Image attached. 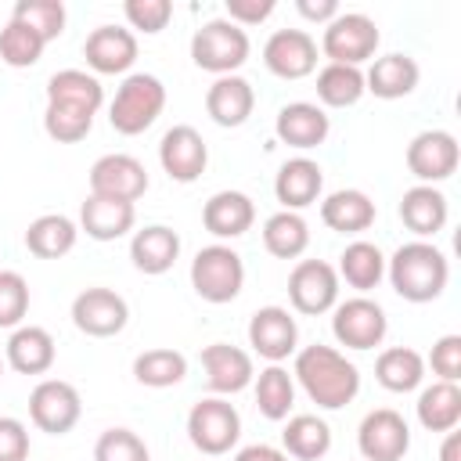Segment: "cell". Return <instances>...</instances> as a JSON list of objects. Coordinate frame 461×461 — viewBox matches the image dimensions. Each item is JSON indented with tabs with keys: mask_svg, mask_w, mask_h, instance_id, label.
<instances>
[{
	"mask_svg": "<svg viewBox=\"0 0 461 461\" xmlns=\"http://www.w3.org/2000/svg\"><path fill=\"white\" fill-rule=\"evenodd\" d=\"M295 382L303 385V393L324 407V411H339L346 403H353V396L360 393V371L353 360H346L339 349L331 346H306L295 353V367H292Z\"/></svg>",
	"mask_w": 461,
	"mask_h": 461,
	"instance_id": "6da1fadb",
	"label": "cell"
},
{
	"mask_svg": "<svg viewBox=\"0 0 461 461\" xmlns=\"http://www.w3.org/2000/svg\"><path fill=\"white\" fill-rule=\"evenodd\" d=\"M385 274H389V285L400 299L432 303L443 295V288L450 281V263L432 241L414 238V241L400 245L393 252V259H385Z\"/></svg>",
	"mask_w": 461,
	"mask_h": 461,
	"instance_id": "7a4b0ae2",
	"label": "cell"
},
{
	"mask_svg": "<svg viewBox=\"0 0 461 461\" xmlns=\"http://www.w3.org/2000/svg\"><path fill=\"white\" fill-rule=\"evenodd\" d=\"M166 108V86L151 72H133L119 83L112 104H108V122L122 137L144 133Z\"/></svg>",
	"mask_w": 461,
	"mask_h": 461,
	"instance_id": "3957f363",
	"label": "cell"
},
{
	"mask_svg": "<svg viewBox=\"0 0 461 461\" xmlns=\"http://www.w3.org/2000/svg\"><path fill=\"white\" fill-rule=\"evenodd\" d=\"M249 58V32L227 18L205 22L191 36V61L212 76H234Z\"/></svg>",
	"mask_w": 461,
	"mask_h": 461,
	"instance_id": "277c9868",
	"label": "cell"
},
{
	"mask_svg": "<svg viewBox=\"0 0 461 461\" xmlns=\"http://www.w3.org/2000/svg\"><path fill=\"white\" fill-rule=\"evenodd\" d=\"M245 285V263L230 245H205L191 259V288L205 303H230Z\"/></svg>",
	"mask_w": 461,
	"mask_h": 461,
	"instance_id": "5b68a950",
	"label": "cell"
},
{
	"mask_svg": "<svg viewBox=\"0 0 461 461\" xmlns=\"http://www.w3.org/2000/svg\"><path fill=\"white\" fill-rule=\"evenodd\" d=\"M378 25L360 14V11H339L328 25H324V36H321V50L331 65H353L360 68L375 50H378Z\"/></svg>",
	"mask_w": 461,
	"mask_h": 461,
	"instance_id": "8992f818",
	"label": "cell"
},
{
	"mask_svg": "<svg viewBox=\"0 0 461 461\" xmlns=\"http://www.w3.org/2000/svg\"><path fill=\"white\" fill-rule=\"evenodd\" d=\"M238 436H241V414L223 396H205L191 407L187 439L194 443V450H202L209 457H220L238 443Z\"/></svg>",
	"mask_w": 461,
	"mask_h": 461,
	"instance_id": "52a82bcc",
	"label": "cell"
},
{
	"mask_svg": "<svg viewBox=\"0 0 461 461\" xmlns=\"http://www.w3.org/2000/svg\"><path fill=\"white\" fill-rule=\"evenodd\" d=\"M83 414V400L79 389L65 378H43L32 393H29V418L40 432L47 436H65L76 429Z\"/></svg>",
	"mask_w": 461,
	"mask_h": 461,
	"instance_id": "ba28073f",
	"label": "cell"
},
{
	"mask_svg": "<svg viewBox=\"0 0 461 461\" xmlns=\"http://www.w3.org/2000/svg\"><path fill=\"white\" fill-rule=\"evenodd\" d=\"M288 303L295 313L317 317L339 303V274L324 259H299L288 274Z\"/></svg>",
	"mask_w": 461,
	"mask_h": 461,
	"instance_id": "9c48e42d",
	"label": "cell"
},
{
	"mask_svg": "<svg viewBox=\"0 0 461 461\" xmlns=\"http://www.w3.org/2000/svg\"><path fill=\"white\" fill-rule=\"evenodd\" d=\"M331 331L346 349H375V346H382V339L389 331V321H385V310L375 299L353 295L346 303H335Z\"/></svg>",
	"mask_w": 461,
	"mask_h": 461,
	"instance_id": "30bf717a",
	"label": "cell"
},
{
	"mask_svg": "<svg viewBox=\"0 0 461 461\" xmlns=\"http://www.w3.org/2000/svg\"><path fill=\"white\" fill-rule=\"evenodd\" d=\"M126 321H130V306L112 288H101V285L83 288L72 299V324L90 339H112L126 328Z\"/></svg>",
	"mask_w": 461,
	"mask_h": 461,
	"instance_id": "8fae6325",
	"label": "cell"
},
{
	"mask_svg": "<svg viewBox=\"0 0 461 461\" xmlns=\"http://www.w3.org/2000/svg\"><path fill=\"white\" fill-rule=\"evenodd\" d=\"M357 447H360L364 461H400L411 450V429L400 411L378 407V411L364 414V421L357 429Z\"/></svg>",
	"mask_w": 461,
	"mask_h": 461,
	"instance_id": "7c38bea8",
	"label": "cell"
},
{
	"mask_svg": "<svg viewBox=\"0 0 461 461\" xmlns=\"http://www.w3.org/2000/svg\"><path fill=\"white\" fill-rule=\"evenodd\" d=\"M461 162V148L454 140V133L447 130H421L411 144H407V169L421 180V184H439L447 176H454Z\"/></svg>",
	"mask_w": 461,
	"mask_h": 461,
	"instance_id": "4fadbf2b",
	"label": "cell"
},
{
	"mask_svg": "<svg viewBox=\"0 0 461 461\" xmlns=\"http://www.w3.org/2000/svg\"><path fill=\"white\" fill-rule=\"evenodd\" d=\"M144 191H148V169L133 155L112 151V155H101L90 166V194L119 198V202H137Z\"/></svg>",
	"mask_w": 461,
	"mask_h": 461,
	"instance_id": "5bb4252c",
	"label": "cell"
},
{
	"mask_svg": "<svg viewBox=\"0 0 461 461\" xmlns=\"http://www.w3.org/2000/svg\"><path fill=\"white\" fill-rule=\"evenodd\" d=\"M263 65L281 79H303L317 68V40L306 29H277L263 43Z\"/></svg>",
	"mask_w": 461,
	"mask_h": 461,
	"instance_id": "9a60e30c",
	"label": "cell"
},
{
	"mask_svg": "<svg viewBox=\"0 0 461 461\" xmlns=\"http://www.w3.org/2000/svg\"><path fill=\"white\" fill-rule=\"evenodd\" d=\"M158 162H162V169L169 173V180L191 184V180H198V176L205 173V166H209V148H205V140H202V133H198L194 126L180 122V126H173V130L162 133Z\"/></svg>",
	"mask_w": 461,
	"mask_h": 461,
	"instance_id": "2e32d148",
	"label": "cell"
},
{
	"mask_svg": "<svg viewBox=\"0 0 461 461\" xmlns=\"http://www.w3.org/2000/svg\"><path fill=\"white\" fill-rule=\"evenodd\" d=\"M249 346L267 357L270 364H281L299 346V324L285 306H259L249 321Z\"/></svg>",
	"mask_w": 461,
	"mask_h": 461,
	"instance_id": "e0dca14e",
	"label": "cell"
},
{
	"mask_svg": "<svg viewBox=\"0 0 461 461\" xmlns=\"http://www.w3.org/2000/svg\"><path fill=\"white\" fill-rule=\"evenodd\" d=\"M83 58L97 76H119L137 61V36L122 25H97L83 43Z\"/></svg>",
	"mask_w": 461,
	"mask_h": 461,
	"instance_id": "ac0fdd59",
	"label": "cell"
},
{
	"mask_svg": "<svg viewBox=\"0 0 461 461\" xmlns=\"http://www.w3.org/2000/svg\"><path fill=\"white\" fill-rule=\"evenodd\" d=\"M328 130H331V119L321 104H310V101H292L277 112L274 119V133L281 144L288 148H299V151H310V148H321L328 140Z\"/></svg>",
	"mask_w": 461,
	"mask_h": 461,
	"instance_id": "d6986e66",
	"label": "cell"
},
{
	"mask_svg": "<svg viewBox=\"0 0 461 461\" xmlns=\"http://www.w3.org/2000/svg\"><path fill=\"white\" fill-rule=\"evenodd\" d=\"M202 371H205V382L212 393L220 396H230V393H241L245 385H252L256 371H252V357L230 342H212L202 349Z\"/></svg>",
	"mask_w": 461,
	"mask_h": 461,
	"instance_id": "ffe728a7",
	"label": "cell"
},
{
	"mask_svg": "<svg viewBox=\"0 0 461 461\" xmlns=\"http://www.w3.org/2000/svg\"><path fill=\"white\" fill-rule=\"evenodd\" d=\"M447 216H450L447 194H443L439 187H432V184H414V187L403 191V198H400V220H403V227H407L411 234H418L421 241L432 238V234H439V230L447 227Z\"/></svg>",
	"mask_w": 461,
	"mask_h": 461,
	"instance_id": "44dd1931",
	"label": "cell"
},
{
	"mask_svg": "<svg viewBox=\"0 0 461 461\" xmlns=\"http://www.w3.org/2000/svg\"><path fill=\"white\" fill-rule=\"evenodd\" d=\"M256 108V90L241 76H216L205 90V112L216 126H241Z\"/></svg>",
	"mask_w": 461,
	"mask_h": 461,
	"instance_id": "7402d4cb",
	"label": "cell"
},
{
	"mask_svg": "<svg viewBox=\"0 0 461 461\" xmlns=\"http://www.w3.org/2000/svg\"><path fill=\"white\" fill-rule=\"evenodd\" d=\"M321 187H324V173H321V166L313 162V158H288L281 169H277V176H274V194H277V202L288 209V212H299V209H306V205H313L317 202V194H321Z\"/></svg>",
	"mask_w": 461,
	"mask_h": 461,
	"instance_id": "603a6c76",
	"label": "cell"
},
{
	"mask_svg": "<svg viewBox=\"0 0 461 461\" xmlns=\"http://www.w3.org/2000/svg\"><path fill=\"white\" fill-rule=\"evenodd\" d=\"M137 209L133 202H119V198H101V194H86L83 209H79V230H86V238L94 241H115L126 230H133Z\"/></svg>",
	"mask_w": 461,
	"mask_h": 461,
	"instance_id": "cb8c5ba5",
	"label": "cell"
},
{
	"mask_svg": "<svg viewBox=\"0 0 461 461\" xmlns=\"http://www.w3.org/2000/svg\"><path fill=\"white\" fill-rule=\"evenodd\" d=\"M256 220V205L245 191H216L202 205V223L212 238H241Z\"/></svg>",
	"mask_w": 461,
	"mask_h": 461,
	"instance_id": "d4e9b609",
	"label": "cell"
},
{
	"mask_svg": "<svg viewBox=\"0 0 461 461\" xmlns=\"http://www.w3.org/2000/svg\"><path fill=\"white\" fill-rule=\"evenodd\" d=\"M180 256V234L166 223L140 227L130 238V259L140 274H166Z\"/></svg>",
	"mask_w": 461,
	"mask_h": 461,
	"instance_id": "484cf974",
	"label": "cell"
},
{
	"mask_svg": "<svg viewBox=\"0 0 461 461\" xmlns=\"http://www.w3.org/2000/svg\"><path fill=\"white\" fill-rule=\"evenodd\" d=\"M418 76L421 68L411 54H385V58H375V65L364 72V90H371L382 101H396L418 86Z\"/></svg>",
	"mask_w": 461,
	"mask_h": 461,
	"instance_id": "4316f807",
	"label": "cell"
},
{
	"mask_svg": "<svg viewBox=\"0 0 461 461\" xmlns=\"http://www.w3.org/2000/svg\"><path fill=\"white\" fill-rule=\"evenodd\" d=\"M7 364L18 375H43L54 367V339L40 324H18L7 339Z\"/></svg>",
	"mask_w": 461,
	"mask_h": 461,
	"instance_id": "83f0119b",
	"label": "cell"
},
{
	"mask_svg": "<svg viewBox=\"0 0 461 461\" xmlns=\"http://www.w3.org/2000/svg\"><path fill=\"white\" fill-rule=\"evenodd\" d=\"M321 220L339 234H360L375 223V202L357 187H342L321 202Z\"/></svg>",
	"mask_w": 461,
	"mask_h": 461,
	"instance_id": "f1b7e54d",
	"label": "cell"
},
{
	"mask_svg": "<svg viewBox=\"0 0 461 461\" xmlns=\"http://www.w3.org/2000/svg\"><path fill=\"white\" fill-rule=\"evenodd\" d=\"M47 104H68L97 115V108L104 104V86L97 76L83 68H61L47 79Z\"/></svg>",
	"mask_w": 461,
	"mask_h": 461,
	"instance_id": "f546056e",
	"label": "cell"
},
{
	"mask_svg": "<svg viewBox=\"0 0 461 461\" xmlns=\"http://www.w3.org/2000/svg\"><path fill=\"white\" fill-rule=\"evenodd\" d=\"M76 238H79V227L61 216V212H43L29 223L25 230V249L40 259H61L76 249Z\"/></svg>",
	"mask_w": 461,
	"mask_h": 461,
	"instance_id": "4dcf8cb0",
	"label": "cell"
},
{
	"mask_svg": "<svg viewBox=\"0 0 461 461\" xmlns=\"http://www.w3.org/2000/svg\"><path fill=\"white\" fill-rule=\"evenodd\" d=\"M375 378H378V385L389 389V393H411V389H418L421 378H425V360H421V353L411 349V346H389V349H382L378 360H375Z\"/></svg>",
	"mask_w": 461,
	"mask_h": 461,
	"instance_id": "1f68e13d",
	"label": "cell"
},
{
	"mask_svg": "<svg viewBox=\"0 0 461 461\" xmlns=\"http://www.w3.org/2000/svg\"><path fill=\"white\" fill-rule=\"evenodd\" d=\"M418 421L429 432H454L461 421V389L457 382H432L418 396Z\"/></svg>",
	"mask_w": 461,
	"mask_h": 461,
	"instance_id": "d6a6232c",
	"label": "cell"
},
{
	"mask_svg": "<svg viewBox=\"0 0 461 461\" xmlns=\"http://www.w3.org/2000/svg\"><path fill=\"white\" fill-rule=\"evenodd\" d=\"M349 288L357 292H371L378 288V281L385 277V256L375 241H349L339 256V270H335Z\"/></svg>",
	"mask_w": 461,
	"mask_h": 461,
	"instance_id": "836d02e7",
	"label": "cell"
},
{
	"mask_svg": "<svg viewBox=\"0 0 461 461\" xmlns=\"http://www.w3.org/2000/svg\"><path fill=\"white\" fill-rule=\"evenodd\" d=\"M281 443H285L288 457L317 461V457H324L331 450V429L317 414H295V418H288V425L281 432Z\"/></svg>",
	"mask_w": 461,
	"mask_h": 461,
	"instance_id": "e575fe53",
	"label": "cell"
},
{
	"mask_svg": "<svg viewBox=\"0 0 461 461\" xmlns=\"http://www.w3.org/2000/svg\"><path fill=\"white\" fill-rule=\"evenodd\" d=\"M310 245V227L299 212H274L267 223H263V249L277 259H299Z\"/></svg>",
	"mask_w": 461,
	"mask_h": 461,
	"instance_id": "d590c367",
	"label": "cell"
},
{
	"mask_svg": "<svg viewBox=\"0 0 461 461\" xmlns=\"http://www.w3.org/2000/svg\"><path fill=\"white\" fill-rule=\"evenodd\" d=\"M187 375V357L180 349H144L137 360H133V378L148 389H169L176 382H184Z\"/></svg>",
	"mask_w": 461,
	"mask_h": 461,
	"instance_id": "8d00e7d4",
	"label": "cell"
},
{
	"mask_svg": "<svg viewBox=\"0 0 461 461\" xmlns=\"http://www.w3.org/2000/svg\"><path fill=\"white\" fill-rule=\"evenodd\" d=\"M295 403V382L281 364H270L256 378V407L270 421H285Z\"/></svg>",
	"mask_w": 461,
	"mask_h": 461,
	"instance_id": "74e56055",
	"label": "cell"
},
{
	"mask_svg": "<svg viewBox=\"0 0 461 461\" xmlns=\"http://www.w3.org/2000/svg\"><path fill=\"white\" fill-rule=\"evenodd\" d=\"M364 94H367V90H364V72L353 68V65H331V61H328V65L317 72V97H321V104H328V108H349V104H357Z\"/></svg>",
	"mask_w": 461,
	"mask_h": 461,
	"instance_id": "f35d334b",
	"label": "cell"
},
{
	"mask_svg": "<svg viewBox=\"0 0 461 461\" xmlns=\"http://www.w3.org/2000/svg\"><path fill=\"white\" fill-rule=\"evenodd\" d=\"M43 47H47V40H43L36 29H29L25 22H18V18H11V22L0 29V61L11 65V68H29V65H36L40 54H43Z\"/></svg>",
	"mask_w": 461,
	"mask_h": 461,
	"instance_id": "ab89813d",
	"label": "cell"
},
{
	"mask_svg": "<svg viewBox=\"0 0 461 461\" xmlns=\"http://www.w3.org/2000/svg\"><path fill=\"white\" fill-rule=\"evenodd\" d=\"M11 18L25 22L29 29H36L50 43V40H58L65 32V18L68 14H65V4L61 0H18L14 11H11Z\"/></svg>",
	"mask_w": 461,
	"mask_h": 461,
	"instance_id": "60d3db41",
	"label": "cell"
},
{
	"mask_svg": "<svg viewBox=\"0 0 461 461\" xmlns=\"http://www.w3.org/2000/svg\"><path fill=\"white\" fill-rule=\"evenodd\" d=\"M43 130L50 140L58 144H79L90 130H94V115L83 108H68V104H47L43 112Z\"/></svg>",
	"mask_w": 461,
	"mask_h": 461,
	"instance_id": "b9f144b4",
	"label": "cell"
},
{
	"mask_svg": "<svg viewBox=\"0 0 461 461\" xmlns=\"http://www.w3.org/2000/svg\"><path fill=\"white\" fill-rule=\"evenodd\" d=\"M94 461H151V454L133 429H108L94 443Z\"/></svg>",
	"mask_w": 461,
	"mask_h": 461,
	"instance_id": "7bdbcfd3",
	"label": "cell"
},
{
	"mask_svg": "<svg viewBox=\"0 0 461 461\" xmlns=\"http://www.w3.org/2000/svg\"><path fill=\"white\" fill-rule=\"evenodd\" d=\"M29 313V281L18 270H0V328H18Z\"/></svg>",
	"mask_w": 461,
	"mask_h": 461,
	"instance_id": "ee69618b",
	"label": "cell"
},
{
	"mask_svg": "<svg viewBox=\"0 0 461 461\" xmlns=\"http://www.w3.org/2000/svg\"><path fill=\"white\" fill-rule=\"evenodd\" d=\"M122 14H126V22H130L133 29L155 36V32H162V29L169 25L173 4H169V0H126V4H122Z\"/></svg>",
	"mask_w": 461,
	"mask_h": 461,
	"instance_id": "f6af8a7d",
	"label": "cell"
},
{
	"mask_svg": "<svg viewBox=\"0 0 461 461\" xmlns=\"http://www.w3.org/2000/svg\"><path fill=\"white\" fill-rule=\"evenodd\" d=\"M432 371L439 375V382H457L461 378V335H443L432 342L429 353Z\"/></svg>",
	"mask_w": 461,
	"mask_h": 461,
	"instance_id": "bcb514c9",
	"label": "cell"
},
{
	"mask_svg": "<svg viewBox=\"0 0 461 461\" xmlns=\"http://www.w3.org/2000/svg\"><path fill=\"white\" fill-rule=\"evenodd\" d=\"M0 461H29V429L7 414H0Z\"/></svg>",
	"mask_w": 461,
	"mask_h": 461,
	"instance_id": "7dc6e473",
	"label": "cell"
},
{
	"mask_svg": "<svg viewBox=\"0 0 461 461\" xmlns=\"http://www.w3.org/2000/svg\"><path fill=\"white\" fill-rule=\"evenodd\" d=\"M274 0H227V22L234 25H259L274 14Z\"/></svg>",
	"mask_w": 461,
	"mask_h": 461,
	"instance_id": "c3c4849f",
	"label": "cell"
},
{
	"mask_svg": "<svg viewBox=\"0 0 461 461\" xmlns=\"http://www.w3.org/2000/svg\"><path fill=\"white\" fill-rule=\"evenodd\" d=\"M295 11L306 18V22H331L339 14V4L335 0H295Z\"/></svg>",
	"mask_w": 461,
	"mask_h": 461,
	"instance_id": "681fc988",
	"label": "cell"
},
{
	"mask_svg": "<svg viewBox=\"0 0 461 461\" xmlns=\"http://www.w3.org/2000/svg\"><path fill=\"white\" fill-rule=\"evenodd\" d=\"M234 461H288V454L270 443H252V447H241L234 454Z\"/></svg>",
	"mask_w": 461,
	"mask_h": 461,
	"instance_id": "f907efd6",
	"label": "cell"
},
{
	"mask_svg": "<svg viewBox=\"0 0 461 461\" xmlns=\"http://www.w3.org/2000/svg\"><path fill=\"white\" fill-rule=\"evenodd\" d=\"M439 461H461V432H447L439 447Z\"/></svg>",
	"mask_w": 461,
	"mask_h": 461,
	"instance_id": "816d5d0a",
	"label": "cell"
},
{
	"mask_svg": "<svg viewBox=\"0 0 461 461\" xmlns=\"http://www.w3.org/2000/svg\"><path fill=\"white\" fill-rule=\"evenodd\" d=\"M0 378H4V357H0Z\"/></svg>",
	"mask_w": 461,
	"mask_h": 461,
	"instance_id": "f5cc1de1",
	"label": "cell"
}]
</instances>
